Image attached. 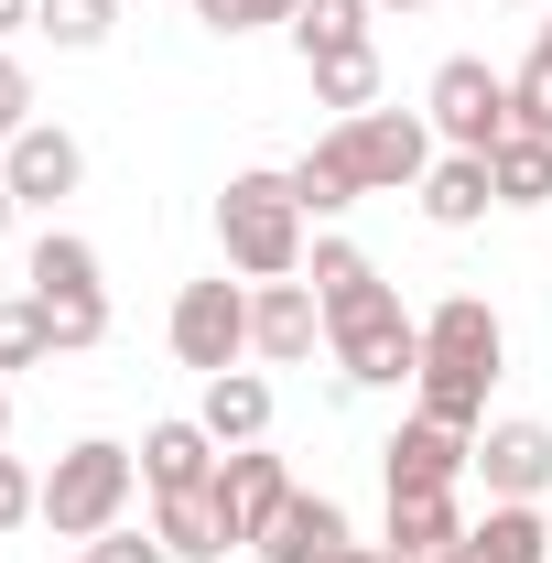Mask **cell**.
I'll return each instance as SVG.
<instances>
[{
  "label": "cell",
  "instance_id": "cell-3",
  "mask_svg": "<svg viewBox=\"0 0 552 563\" xmlns=\"http://www.w3.org/2000/svg\"><path fill=\"white\" fill-rule=\"evenodd\" d=\"M120 509H131V444H66L55 477H44V520H55V542H98V531H120Z\"/></svg>",
  "mask_w": 552,
  "mask_h": 563
},
{
  "label": "cell",
  "instance_id": "cell-17",
  "mask_svg": "<svg viewBox=\"0 0 552 563\" xmlns=\"http://www.w3.org/2000/svg\"><path fill=\"white\" fill-rule=\"evenodd\" d=\"M163 553H174V563H217V553H239V531H228L217 488H174V498H163Z\"/></svg>",
  "mask_w": 552,
  "mask_h": 563
},
{
  "label": "cell",
  "instance_id": "cell-31",
  "mask_svg": "<svg viewBox=\"0 0 552 563\" xmlns=\"http://www.w3.org/2000/svg\"><path fill=\"white\" fill-rule=\"evenodd\" d=\"M303 0H196V22L207 33H250V22H292Z\"/></svg>",
  "mask_w": 552,
  "mask_h": 563
},
{
  "label": "cell",
  "instance_id": "cell-9",
  "mask_svg": "<svg viewBox=\"0 0 552 563\" xmlns=\"http://www.w3.org/2000/svg\"><path fill=\"white\" fill-rule=\"evenodd\" d=\"M422 368H498V314L477 292H444L422 314Z\"/></svg>",
  "mask_w": 552,
  "mask_h": 563
},
{
  "label": "cell",
  "instance_id": "cell-27",
  "mask_svg": "<svg viewBox=\"0 0 552 563\" xmlns=\"http://www.w3.org/2000/svg\"><path fill=\"white\" fill-rule=\"evenodd\" d=\"M33 22H44L55 44H98V33L120 22V0H33Z\"/></svg>",
  "mask_w": 552,
  "mask_h": 563
},
{
  "label": "cell",
  "instance_id": "cell-15",
  "mask_svg": "<svg viewBox=\"0 0 552 563\" xmlns=\"http://www.w3.org/2000/svg\"><path fill=\"white\" fill-rule=\"evenodd\" d=\"M390 563H466L455 498H390Z\"/></svg>",
  "mask_w": 552,
  "mask_h": 563
},
{
  "label": "cell",
  "instance_id": "cell-29",
  "mask_svg": "<svg viewBox=\"0 0 552 563\" xmlns=\"http://www.w3.org/2000/svg\"><path fill=\"white\" fill-rule=\"evenodd\" d=\"M509 120H520L531 141H552V55H531V66L509 76Z\"/></svg>",
  "mask_w": 552,
  "mask_h": 563
},
{
  "label": "cell",
  "instance_id": "cell-28",
  "mask_svg": "<svg viewBox=\"0 0 552 563\" xmlns=\"http://www.w3.org/2000/svg\"><path fill=\"white\" fill-rule=\"evenodd\" d=\"M33 303H44V292H33ZM44 325H55V347H98V336H109V303H98V292H55Z\"/></svg>",
  "mask_w": 552,
  "mask_h": 563
},
{
  "label": "cell",
  "instance_id": "cell-2",
  "mask_svg": "<svg viewBox=\"0 0 552 563\" xmlns=\"http://www.w3.org/2000/svg\"><path fill=\"white\" fill-rule=\"evenodd\" d=\"M325 336H336L346 379H368V390H390V379H422V325L379 292V282H357L325 303Z\"/></svg>",
  "mask_w": 552,
  "mask_h": 563
},
{
  "label": "cell",
  "instance_id": "cell-4",
  "mask_svg": "<svg viewBox=\"0 0 552 563\" xmlns=\"http://www.w3.org/2000/svg\"><path fill=\"white\" fill-rule=\"evenodd\" d=\"M239 347H250V292L239 282H185L174 292V357L207 368V379H228Z\"/></svg>",
  "mask_w": 552,
  "mask_h": 563
},
{
  "label": "cell",
  "instance_id": "cell-13",
  "mask_svg": "<svg viewBox=\"0 0 552 563\" xmlns=\"http://www.w3.org/2000/svg\"><path fill=\"white\" fill-rule=\"evenodd\" d=\"M76 174H87V152H76L66 131H22V141H11V163H0V185H11L22 207H55V196H76Z\"/></svg>",
  "mask_w": 552,
  "mask_h": 563
},
{
  "label": "cell",
  "instance_id": "cell-37",
  "mask_svg": "<svg viewBox=\"0 0 552 563\" xmlns=\"http://www.w3.org/2000/svg\"><path fill=\"white\" fill-rule=\"evenodd\" d=\"M11 207H22V196H11V185H0V228H11Z\"/></svg>",
  "mask_w": 552,
  "mask_h": 563
},
{
  "label": "cell",
  "instance_id": "cell-32",
  "mask_svg": "<svg viewBox=\"0 0 552 563\" xmlns=\"http://www.w3.org/2000/svg\"><path fill=\"white\" fill-rule=\"evenodd\" d=\"M22 520H44V488H33V477L0 455V531H22Z\"/></svg>",
  "mask_w": 552,
  "mask_h": 563
},
{
  "label": "cell",
  "instance_id": "cell-14",
  "mask_svg": "<svg viewBox=\"0 0 552 563\" xmlns=\"http://www.w3.org/2000/svg\"><path fill=\"white\" fill-rule=\"evenodd\" d=\"M477 466H487L498 498H542L552 488V433H542V422H498V433L477 444Z\"/></svg>",
  "mask_w": 552,
  "mask_h": 563
},
{
  "label": "cell",
  "instance_id": "cell-5",
  "mask_svg": "<svg viewBox=\"0 0 552 563\" xmlns=\"http://www.w3.org/2000/svg\"><path fill=\"white\" fill-rule=\"evenodd\" d=\"M433 131L455 141V152H498V141L520 131V120H509V76H487L477 55L433 66Z\"/></svg>",
  "mask_w": 552,
  "mask_h": 563
},
{
  "label": "cell",
  "instance_id": "cell-10",
  "mask_svg": "<svg viewBox=\"0 0 552 563\" xmlns=\"http://www.w3.org/2000/svg\"><path fill=\"white\" fill-rule=\"evenodd\" d=\"M314 325H325V303H314L303 282H261V292H250V347L281 357V368L314 357Z\"/></svg>",
  "mask_w": 552,
  "mask_h": 563
},
{
  "label": "cell",
  "instance_id": "cell-12",
  "mask_svg": "<svg viewBox=\"0 0 552 563\" xmlns=\"http://www.w3.org/2000/svg\"><path fill=\"white\" fill-rule=\"evenodd\" d=\"M141 477H152V498L217 488V433L207 422H152V433H141Z\"/></svg>",
  "mask_w": 552,
  "mask_h": 563
},
{
  "label": "cell",
  "instance_id": "cell-11",
  "mask_svg": "<svg viewBox=\"0 0 552 563\" xmlns=\"http://www.w3.org/2000/svg\"><path fill=\"white\" fill-rule=\"evenodd\" d=\"M250 553H272V563H336V553H346V509L292 488V498H281V520L250 542Z\"/></svg>",
  "mask_w": 552,
  "mask_h": 563
},
{
  "label": "cell",
  "instance_id": "cell-30",
  "mask_svg": "<svg viewBox=\"0 0 552 563\" xmlns=\"http://www.w3.org/2000/svg\"><path fill=\"white\" fill-rule=\"evenodd\" d=\"M357 282H379L346 239H314V303H336V292H357Z\"/></svg>",
  "mask_w": 552,
  "mask_h": 563
},
{
  "label": "cell",
  "instance_id": "cell-24",
  "mask_svg": "<svg viewBox=\"0 0 552 563\" xmlns=\"http://www.w3.org/2000/svg\"><path fill=\"white\" fill-rule=\"evenodd\" d=\"M314 98H325V109H346V120H357V109H379V55H368V44L314 55Z\"/></svg>",
  "mask_w": 552,
  "mask_h": 563
},
{
  "label": "cell",
  "instance_id": "cell-35",
  "mask_svg": "<svg viewBox=\"0 0 552 563\" xmlns=\"http://www.w3.org/2000/svg\"><path fill=\"white\" fill-rule=\"evenodd\" d=\"M22 22H33V0H0V33H22Z\"/></svg>",
  "mask_w": 552,
  "mask_h": 563
},
{
  "label": "cell",
  "instance_id": "cell-8",
  "mask_svg": "<svg viewBox=\"0 0 552 563\" xmlns=\"http://www.w3.org/2000/svg\"><path fill=\"white\" fill-rule=\"evenodd\" d=\"M281 498H292V477H281V455H261V444H228V466H217V509H228V531H239V553L261 542L281 520Z\"/></svg>",
  "mask_w": 552,
  "mask_h": 563
},
{
  "label": "cell",
  "instance_id": "cell-21",
  "mask_svg": "<svg viewBox=\"0 0 552 563\" xmlns=\"http://www.w3.org/2000/svg\"><path fill=\"white\" fill-rule=\"evenodd\" d=\"M487 185H498V207H542V196H552V141L509 131L498 152H487Z\"/></svg>",
  "mask_w": 552,
  "mask_h": 563
},
{
  "label": "cell",
  "instance_id": "cell-26",
  "mask_svg": "<svg viewBox=\"0 0 552 563\" xmlns=\"http://www.w3.org/2000/svg\"><path fill=\"white\" fill-rule=\"evenodd\" d=\"M33 357H55V325H44V303L22 292V303H0V368H33Z\"/></svg>",
  "mask_w": 552,
  "mask_h": 563
},
{
  "label": "cell",
  "instance_id": "cell-7",
  "mask_svg": "<svg viewBox=\"0 0 552 563\" xmlns=\"http://www.w3.org/2000/svg\"><path fill=\"white\" fill-rule=\"evenodd\" d=\"M466 466H477V444H466L455 422H433V412H412L390 433V498H444Z\"/></svg>",
  "mask_w": 552,
  "mask_h": 563
},
{
  "label": "cell",
  "instance_id": "cell-19",
  "mask_svg": "<svg viewBox=\"0 0 552 563\" xmlns=\"http://www.w3.org/2000/svg\"><path fill=\"white\" fill-rule=\"evenodd\" d=\"M487 207H498L487 152H455V163H433V174H422V217H433V228H477Z\"/></svg>",
  "mask_w": 552,
  "mask_h": 563
},
{
  "label": "cell",
  "instance_id": "cell-18",
  "mask_svg": "<svg viewBox=\"0 0 552 563\" xmlns=\"http://www.w3.org/2000/svg\"><path fill=\"white\" fill-rule=\"evenodd\" d=\"M466 563H552V520H531V498H498L466 520Z\"/></svg>",
  "mask_w": 552,
  "mask_h": 563
},
{
  "label": "cell",
  "instance_id": "cell-39",
  "mask_svg": "<svg viewBox=\"0 0 552 563\" xmlns=\"http://www.w3.org/2000/svg\"><path fill=\"white\" fill-rule=\"evenodd\" d=\"M0 422H11V401H0Z\"/></svg>",
  "mask_w": 552,
  "mask_h": 563
},
{
  "label": "cell",
  "instance_id": "cell-23",
  "mask_svg": "<svg viewBox=\"0 0 552 563\" xmlns=\"http://www.w3.org/2000/svg\"><path fill=\"white\" fill-rule=\"evenodd\" d=\"M292 44H303V66H314V55H346V44H368V0H303V11H292Z\"/></svg>",
  "mask_w": 552,
  "mask_h": 563
},
{
  "label": "cell",
  "instance_id": "cell-6",
  "mask_svg": "<svg viewBox=\"0 0 552 563\" xmlns=\"http://www.w3.org/2000/svg\"><path fill=\"white\" fill-rule=\"evenodd\" d=\"M346 152H357L368 196H401V185L433 174V131H422L412 109H357V120H346Z\"/></svg>",
  "mask_w": 552,
  "mask_h": 563
},
{
  "label": "cell",
  "instance_id": "cell-16",
  "mask_svg": "<svg viewBox=\"0 0 552 563\" xmlns=\"http://www.w3.org/2000/svg\"><path fill=\"white\" fill-rule=\"evenodd\" d=\"M281 185H292V207H303V217H336V207H357V196H368V174H357L346 131H336V141H314V152H303Z\"/></svg>",
  "mask_w": 552,
  "mask_h": 563
},
{
  "label": "cell",
  "instance_id": "cell-25",
  "mask_svg": "<svg viewBox=\"0 0 552 563\" xmlns=\"http://www.w3.org/2000/svg\"><path fill=\"white\" fill-rule=\"evenodd\" d=\"M487 379H498V368H422V412L466 433V422L487 412Z\"/></svg>",
  "mask_w": 552,
  "mask_h": 563
},
{
  "label": "cell",
  "instance_id": "cell-38",
  "mask_svg": "<svg viewBox=\"0 0 552 563\" xmlns=\"http://www.w3.org/2000/svg\"><path fill=\"white\" fill-rule=\"evenodd\" d=\"M542 55H552V22H542Z\"/></svg>",
  "mask_w": 552,
  "mask_h": 563
},
{
  "label": "cell",
  "instance_id": "cell-20",
  "mask_svg": "<svg viewBox=\"0 0 552 563\" xmlns=\"http://www.w3.org/2000/svg\"><path fill=\"white\" fill-rule=\"evenodd\" d=\"M217 433V444H261L272 433V379H250V368H228V379H207V412H196Z\"/></svg>",
  "mask_w": 552,
  "mask_h": 563
},
{
  "label": "cell",
  "instance_id": "cell-36",
  "mask_svg": "<svg viewBox=\"0 0 552 563\" xmlns=\"http://www.w3.org/2000/svg\"><path fill=\"white\" fill-rule=\"evenodd\" d=\"M336 563H390V542H379V553H357V542H346V553H336Z\"/></svg>",
  "mask_w": 552,
  "mask_h": 563
},
{
  "label": "cell",
  "instance_id": "cell-1",
  "mask_svg": "<svg viewBox=\"0 0 552 563\" xmlns=\"http://www.w3.org/2000/svg\"><path fill=\"white\" fill-rule=\"evenodd\" d=\"M217 239H228V261L250 282H292L303 272V207H292V185L281 174H239L217 196Z\"/></svg>",
  "mask_w": 552,
  "mask_h": 563
},
{
  "label": "cell",
  "instance_id": "cell-22",
  "mask_svg": "<svg viewBox=\"0 0 552 563\" xmlns=\"http://www.w3.org/2000/svg\"><path fill=\"white\" fill-rule=\"evenodd\" d=\"M33 292L55 303V292H98V250L76 239V228H44L33 239Z\"/></svg>",
  "mask_w": 552,
  "mask_h": 563
},
{
  "label": "cell",
  "instance_id": "cell-33",
  "mask_svg": "<svg viewBox=\"0 0 552 563\" xmlns=\"http://www.w3.org/2000/svg\"><path fill=\"white\" fill-rule=\"evenodd\" d=\"M22 109H33V76H22L11 55H0V141H22V131H33Z\"/></svg>",
  "mask_w": 552,
  "mask_h": 563
},
{
  "label": "cell",
  "instance_id": "cell-34",
  "mask_svg": "<svg viewBox=\"0 0 552 563\" xmlns=\"http://www.w3.org/2000/svg\"><path fill=\"white\" fill-rule=\"evenodd\" d=\"M87 563H174V553H163V531H152V542H141V531H98Z\"/></svg>",
  "mask_w": 552,
  "mask_h": 563
}]
</instances>
